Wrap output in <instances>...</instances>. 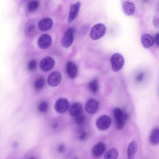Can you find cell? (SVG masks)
I'll return each mask as SVG.
<instances>
[{
	"mask_svg": "<svg viewBox=\"0 0 159 159\" xmlns=\"http://www.w3.org/2000/svg\"><path fill=\"white\" fill-rule=\"evenodd\" d=\"M39 6V3L36 0L30 1L27 4V9L30 12H33V11H35L38 8Z\"/></svg>",
	"mask_w": 159,
	"mask_h": 159,
	"instance_id": "23",
	"label": "cell"
},
{
	"mask_svg": "<svg viewBox=\"0 0 159 159\" xmlns=\"http://www.w3.org/2000/svg\"><path fill=\"white\" fill-rule=\"evenodd\" d=\"M53 21L50 18H44L40 20L38 23L39 29L41 31H47L52 28Z\"/></svg>",
	"mask_w": 159,
	"mask_h": 159,
	"instance_id": "10",
	"label": "cell"
},
{
	"mask_svg": "<svg viewBox=\"0 0 159 159\" xmlns=\"http://www.w3.org/2000/svg\"><path fill=\"white\" fill-rule=\"evenodd\" d=\"M105 149V145L102 142H99L93 147L92 149V153L94 156L99 157L104 152Z\"/></svg>",
	"mask_w": 159,
	"mask_h": 159,
	"instance_id": "14",
	"label": "cell"
},
{
	"mask_svg": "<svg viewBox=\"0 0 159 159\" xmlns=\"http://www.w3.org/2000/svg\"><path fill=\"white\" fill-rule=\"evenodd\" d=\"M137 150V144L135 141H132L127 148V158L134 159Z\"/></svg>",
	"mask_w": 159,
	"mask_h": 159,
	"instance_id": "15",
	"label": "cell"
},
{
	"mask_svg": "<svg viewBox=\"0 0 159 159\" xmlns=\"http://www.w3.org/2000/svg\"><path fill=\"white\" fill-rule=\"evenodd\" d=\"M124 12L127 16L132 15L135 12V6L133 3L130 2H125L122 4Z\"/></svg>",
	"mask_w": 159,
	"mask_h": 159,
	"instance_id": "17",
	"label": "cell"
},
{
	"mask_svg": "<svg viewBox=\"0 0 159 159\" xmlns=\"http://www.w3.org/2000/svg\"><path fill=\"white\" fill-rule=\"evenodd\" d=\"M153 24L155 27H158V26H159V20H158V18L157 17H153Z\"/></svg>",
	"mask_w": 159,
	"mask_h": 159,
	"instance_id": "29",
	"label": "cell"
},
{
	"mask_svg": "<svg viewBox=\"0 0 159 159\" xmlns=\"http://www.w3.org/2000/svg\"><path fill=\"white\" fill-rule=\"evenodd\" d=\"M150 140L152 144L157 145L159 142V129L155 128L152 132V134L150 136Z\"/></svg>",
	"mask_w": 159,
	"mask_h": 159,
	"instance_id": "19",
	"label": "cell"
},
{
	"mask_svg": "<svg viewBox=\"0 0 159 159\" xmlns=\"http://www.w3.org/2000/svg\"><path fill=\"white\" fill-rule=\"evenodd\" d=\"M99 107V102L94 99H89L86 104L85 109L86 112L89 114H94L96 112Z\"/></svg>",
	"mask_w": 159,
	"mask_h": 159,
	"instance_id": "11",
	"label": "cell"
},
{
	"mask_svg": "<svg viewBox=\"0 0 159 159\" xmlns=\"http://www.w3.org/2000/svg\"><path fill=\"white\" fill-rule=\"evenodd\" d=\"M36 67H37V62L35 60H30L29 63H28V65H27V68L30 71H33L34 70L36 69Z\"/></svg>",
	"mask_w": 159,
	"mask_h": 159,
	"instance_id": "26",
	"label": "cell"
},
{
	"mask_svg": "<svg viewBox=\"0 0 159 159\" xmlns=\"http://www.w3.org/2000/svg\"><path fill=\"white\" fill-rule=\"evenodd\" d=\"M87 137V134L85 132H82L80 135V137L79 139L81 140H84Z\"/></svg>",
	"mask_w": 159,
	"mask_h": 159,
	"instance_id": "28",
	"label": "cell"
},
{
	"mask_svg": "<svg viewBox=\"0 0 159 159\" xmlns=\"http://www.w3.org/2000/svg\"><path fill=\"white\" fill-rule=\"evenodd\" d=\"M52 43V38L48 34H43L38 40V45L42 49L48 48Z\"/></svg>",
	"mask_w": 159,
	"mask_h": 159,
	"instance_id": "9",
	"label": "cell"
},
{
	"mask_svg": "<svg viewBox=\"0 0 159 159\" xmlns=\"http://www.w3.org/2000/svg\"><path fill=\"white\" fill-rule=\"evenodd\" d=\"M75 118H76V122L78 125H82L85 121V117L82 112L78 114V116H76Z\"/></svg>",
	"mask_w": 159,
	"mask_h": 159,
	"instance_id": "24",
	"label": "cell"
},
{
	"mask_svg": "<svg viewBox=\"0 0 159 159\" xmlns=\"http://www.w3.org/2000/svg\"><path fill=\"white\" fill-rule=\"evenodd\" d=\"M29 159H35V158H33V157H31V158H30Z\"/></svg>",
	"mask_w": 159,
	"mask_h": 159,
	"instance_id": "33",
	"label": "cell"
},
{
	"mask_svg": "<svg viewBox=\"0 0 159 159\" xmlns=\"http://www.w3.org/2000/svg\"><path fill=\"white\" fill-rule=\"evenodd\" d=\"M141 42L145 48H149L153 45L154 40L149 34H144L141 37Z\"/></svg>",
	"mask_w": 159,
	"mask_h": 159,
	"instance_id": "16",
	"label": "cell"
},
{
	"mask_svg": "<svg viewBox=\"0 0 159 159\" xmlns=\"http://www.w3.org/2000/svg\"><path fill=\"white\" fill-rule=\"evenodd\" d=\"M70 107L69 101L65 98L58 99L55 104V109L58 113H64Z\"/></svg>",
	"mask_w": 159,
	"mask_h": 159,
	"instance_id": "6",
	"label": "cell"
},
{
	"mask_svg": "<svg viewBox=\"0 0 159 159\" xmlns=\"http://www.w3.org/2000/svg\"><path fill=\"white\" fill-rule=\"evenodd\" d=\"M158 40H159V34H157L155 37V43L157 45H158Z\"/></svg>",
	"mask_w": 159,
	"mask_h": 159,
	"instance_id": "32",
	"label": "cell"
},
{
	"mask_svg": "<svg viewBox=\"0 0 159 159\" xmlns=\"http://www.w3.org/2000/svg\"><path fill=\"white\" fill-rule=\"evenodd\" d=\"M114 115L116 120V124L118 129H122L124 127L125 122L127 118V115L119 108L114 110Z\"/></svg>",
	"mask_w": 159,
	"mask_h": 159,
	"instance_id": "3",
	"label": "cell"
},
{
	"mask_svg": "<svg viewBox=\"0 0 159 159\" xmlns=\"http://www.w3.org/2000/svg\"><path fill=\"white\" fill-rule=\"evenodd\" d=\"M118 154H119V152L115 148L111 149L106 152L104 156V159H117L118 157Z\"/></svg>",
	"mask_w": 159,
	"mask_h": 159,
	"instance_id": "20",
	"label": "cell"
},
{
	"mask_svg": "<svg viewBox=\"0 0 159 159\" xmlns=\"http://www.w3.org/2000/svg\"><path fill=\"white\" fill-rule=\"evenodd\" d=\"M106 27L102 24H97L94 25L90 32V37L93 40H98L101 38L106 33Z\"/></svg>",
	"mask_w": 159,
	"mask_h": 159,
	"instance_id": "1",
	"label": "cell"
},
{
	"mask_svg": "<svg viewBox=\"0 0 159 159\" xmlns=\"http://www.w3.org/2000/svg\"><path fill=\"white\" fill-rule=\"evenodd\" d=\"M35 29V26L34 25V24H32V23H30V24H29L27 26V28H26V30H25V32H26V34L29 35V34H31L34 30Z\"/></svg>",
	"mask_w": 159,
	"mask_h": 159,
	"instance_id": "27",
	"label": "cell"
},
{
	"mask_svg": "<svg viewBox=\"0 0 159 159\" xmlns=\"http://www.w3.org/2000/svg\"><path fill=\"white\" fill-rule=\"evenodd\" d=\"M66 73L70 78H74L77 75V67L73 61H69L66 64Z\"/></svg>",
	"mask_w": 159,
	"mask_h": 159,
	"instance_id": "13",
	"label": "cell"
},
{
	"mask_svg": "<svg viewBox=\"0 0 159 159\" xmlns=\"http://www.w3.org/2000/svg\"><path fill=\"white\" fill-rule=\"evenodd\" d=\"M82 112V106L80 103H75L73 104L70 109V113L72 116L76 117L78 114Z\"/></svg>",
	"mask_w": 159,
	"mask_h": 159,
	"instance_id": "18",
	"label": "cell"
},
{
	"mask_svg": "<svg viewBox=\"0 0 159 159\" xmlns=\"http://www.w3.org/2000/svg\"><path fill=\"white\" fill-rule=\"evenodd\" d=\"M143 78V73H140L139 75L137 78V80L138 81H141Z\"/></svg>",
	"mask_w": 159,
	"mask_h": 159,
	"instance_id": "31",
	"label": "cell"
},
{
	"mask_svg": "<svg viewBox=\"0 0 159 159\" xmlns=\"http://www.w3.org/2000/svg\"><path fill=\"white\" fill-rule=\"evenodd\" d=\"M89 89V90L94 93H96L98 91V88H99V85H98V81L97 80H93V81H91L88 85Z\"/></svg>",
	"mask_w": 159,
	"mask_h": 159,
	"instance_id": "21",
	"label": "cell"
},
{
	"mask_svg": "<svg viewBox=\"0 0 159 159\" xmlns=\"http://www.w3.org/2000/svg\"><path fill=\"white\" fill-rule=\"evenodd\" d=\"M80 2H77L76 3L72 4L70 10L69 17H68V22H71L77 16L80 7Z\"/></svg>",
	"mask_w": 159,
	"mask_h": 159,
	"instance_id": "12",
	"label": "cell"
},
{
	"mask_svg": "<svg viewBox=\"0 0 159 159\" xmlns=\"http://www.w3.org/2000/svg\"><path fill=\"white\" fill-rule=\"evenodd\" d=\"M44 85H45V80L42 77H40L37 79L34 83V88L37 90H40L42 89Z\"/></svg>",
	"mask_w": 159,
	"mask_h": 159,
	"instance_id": "22",
	"label": "cell"
},
{
	"mask_svg": "<svg viewBox=\"0 0 159 159\" xmlns=\"http://www.w3.org/2000/svg\"><path fill=\"white\" fill-rule=\"evenodd\" d=\"M57 150H58V152H60V153L63 152L64 151V150H65V147H64V145H59V146L58 147Z\"/></svg>",
	"mask_w": 159,
	"mask_h": 159,
	"instance_id": "30",
	"label": "cell"
},
{
	"mask_svg": "<svg viewBox=\"0 0 159 159\" xmlns=\"http://www.w3.org/2000/svg\"><path fill=\"white\" fill-rule=\"evenodd\" d=\"M54 65L55 60L50 57H47L43 58L40 63V67L44 71H47L52 70Z\"/></svg>",
	"mask_w": 159,
	"mask_h": 159,
	"instance_id": "7",
	"label": "cell"
},
{
	"mask_svg": "<svg viewBox=\"0 0 159 159\" xmlns=\"http://www.w3.org/2000/svg\"><path fill=\"white\" fill-rule=\"evenodd\" d=\"M61 80V75L58 71H53L51 73L48 77L47 82L51 86H56L58 85Z\"/></svg>",
	"mask_w": 159,
	"mask_h": 159,
	"instance_id": "8",
	"label": "cell"
},
{
	"mask_svg": "<svg viewBox=\"0 0 159 159\" xmlns=\"http://www.w3.org/2000/svg\"><path fill=\"white\" fill-rule=\"evenodd\" d=\"M38 109L40 112H45L47 111L48 104L46 102H42L39 104V105L38 106Z\"/></svg>",
	"mask_w": 159,
	"mask_h": 159,
	"instance_id": "25",
	"label": "cell"
},
{
	"mask_svg": "<svg viewBox=\"0 0 159 159\" xmlns=\"http://www.w3.org/2000/svg\"><path fill=\"white\" fill-rule=\"evenodd\" d=\"M112 68L115 71H119L124 66V60L120 53H114L111 58Z\"/></svg>",
	"mask_w": 159,
	"mask_h": 159,
	"instance_id": "2",
	"label": "cell"
},
{
	"mask_svg": "<svg viewBox=\"0 0 159 159\" xmlns=\"http://www.w3.org/2000/svg\"><path fill=\"white\" fill-rule=\"evenodd\" d=\"M73 42V29H68L61 39V45L65 48L70 47Z\"/></svg>",
	"mask_w": 159,
	"mask_h": 159,
	"instance_id": "5",
	"label": "cell"
},
{
	"mask_svg": "<svg viewBox=\"0 0 159 159\" xmlns=\"http://www.w3.org/2000/svg\"><path fill=\"white\" fill-rule=\"evenodd\" d=\"M96 124L98 129L105 130L110 127L111 124V119L108 116L103 115L97 119Z\"/></svg>",
	"mask_w": 159,
	"mask_h": 159,
	"instance_id": "4",
	"label": "cell"
}]
</instances>
